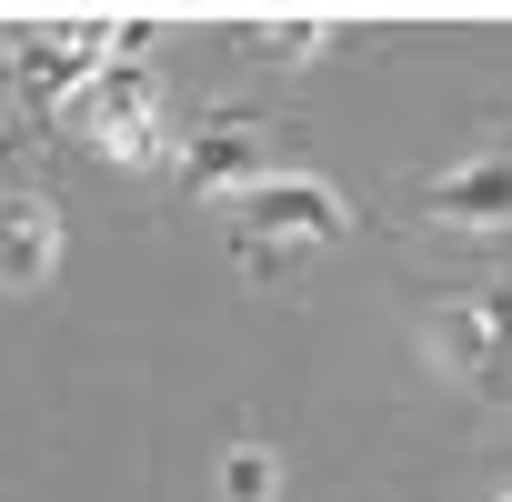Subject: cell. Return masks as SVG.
Instances as JSON below:
<instances>
[{
  "instance_id": "cell-1",
  "label": "cell",
  "mask_w": 512,
  "mask_h": 502,
  "mask_svg": "<svg viewBox=\"0 0 512 502\" xmlns=\"http://www.w3.org/2000/svg\"><path fill=\"white\" fill-rule=\"evenodd\" d=\"M221 221H231V241H251V251L272 262V251L342 241V231H352V201H342L332 181H312V171H262V181L221 191Z\"/></svg>"
},
{
  "instance_id": "cell-2",
  "label": "cell",
  "mask_w": 512,
  "mask_h": 502,
  "mask_svg": "<svg viewBox=\"0 0 512 502\" xmlns=\"http://www.w3.org/2000/svg\"><path fill=\"white\" fill-rule=\"evenodd\" d=\"M432 362L472 392H512V272L432 302Z\"/></svg>"
},
{
  "instance_id": "cell-3",
  "label": "cell",
  "mask_w": 512,
  "mask_h": 502,
  "mask_svg": "<svg viewBox=\"0 0 512 502\" xmlns=\"http://www.w3.org/2000/svg\"><path fill=\"white\" fill-rule=\"evenodd\" d=\"M422 221L442 231H512V151H472L422 181Z\"/></svg>"
},
{
  "instance_id": "cell-4",
  "label": "cell",
  "mask_w": 512,
  "mask_h": 502,
  "mask_svg": "<svg viewBox=\"0 0 512 502\" xmlns=\"http://www.w3.org/2000/svg\"><path fill=\"white\" fill-rule=\"evenodd\" d=\"M61 241L71 221L51 191H0V292H41L61 272Z\"/></svg>"
},
{
  "instance_id": "cell-5",
  "label": "cell",
  "mask_w": 512,
  "mask_h": 502,
  "mask_svg": "<svg viewBox=\"0 0 512 502\" xmlns=\"http://www.w3.org/2000/svg\"><path fill=\"white\" fill-rule=\"evenodd\" d=\"M272 161H262V121H201L191 131V151H181V181L191 191H241V181H262Z\"/></svg>"
},
{
  "instance_id": "cell-6",
  "label": "cell",
  "mask_w": 512,
  "mask_h": 502,
  "mask_svg": "<svg viewBox=\"0 0 512 502\" xmlns=\"http://www.w3.org/2000/svg\"><path fill=\"white\" fill-rule=\"evenodd\" d=\"M221 502H282V452L272 442H231L221 452Z\"/></svg>"
},
{
  "instance_id": "cell-7",
  "label": "cell",
  "mask_w": 512,
  "mask_h": 502,
  "mask_svg": "<svg viewBox=\"0 0 512 502\" xmlns=\"http://www.w3.org/2000/svg\"><path fill=\"white\" fill-rule=\"evenodd\" d=\"M492 502H512V482H502V492H492Z\"/></svg>"
}]
</instances>
